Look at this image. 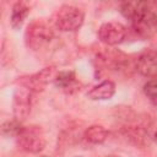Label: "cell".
Listing matches in <instances>:
<instances>
[{"label": "cell", "instance_id": "5", "mask_svg": "<svg viewBox=\"0 0 157 157\" xmlns=\"http://www.w3.org/2000/svg\"><path fill=\"white\" fill-rule=\"evenodd\" d=\"M56 69L54 66H48L40 70L37 74L23 76L18 80V83L26 88H28L32 92H40L44 90V87L50 82L55 80L56 76Z\"/></svg>", "mask_w": 157, "mask_h": 157}, {"label": "cell", "instance_id": "9", "mask_svg": "<svg viewBox=\"0 0 157 157\" xmlns=\"http://www.w3.org/2000/svg\"><path fill=\"white\" fill-rule=\"evenodd\" d=\"M115 93V83L110 80H104L96 85L87 92V97L92 101H105L110 99Z\"/></svg>", "mask_w": 157, "mask_h": 157}, {"label": "cell", "instance_id": "15", "mask_svg": "<svg viewBox=\"0 0 157 157\" xmlns=\"http://www.w3.org/2000/svg\"><path fill=\"white\" fill-rule=\"evenodd\" d=\"M105 157H120V156H117V155H109V156H105Z\"/></svg>", "mask_w": 157, "mask_h": 157}, {"label": "cell", "instance_id": "2", "mask_svg": "<svg viewBox=\"0 0 157 157\" xmlns=\"http://www.w3.org/2000/svg\"><path fill=\"white\" fill-rule=\"evenodd\" d=\"M17 146L29 153H39L45 147V137L40 126L28 125L22 126L21 131L16 136Z\"/></svg>", "mask_w": 157, "mask_h": 157}, {"label": "cell", "instance_id": "11", "mask_svg": "<svg viewBox=\"0 0 157 157\" xmlns=\"http://www.w3.org/2000/svg\"><path fill=\"white\" fill-rule=\"evenodd\" d=\"M29 13V7L26 2L23 1H17L13 4L12 10H11V16H10V25L12 28L17 29L22 26L23 21Z\"/></svg>", "mask_w": 157, "mask_h": 157}, {"label": "cell", "instance_id": "10", "mask_svg": "<svg viewBox=\"0 0 157 157\" xmlns=\"http://www.w3.org/2000/svg\"><path fill=\"white\" fill-rule=\"evenodd\" d=\"M54 83L56 87L61 88L67 93H72L80 90V83L76 80V76L72 71H60L56 74Z\"/></svg>", "mask_w": 157, "mask_h": 157}, {"label": "cell", "instance_id": "13", "mask_svg": "<svg viewBox=\"0 0 157 157\" xmlns=\"http://www.w3.org/2000/svg\"><path fill=\"white\" fill-rule=\"evenodd\" d=\"M21 129L22 125L17 120H7L1 125V134L5 136H17Z\"/></svg>", "mask_w": 157, "mask_h": 157}, {"label": "cell", "instance_id": "1", "mask_svg": "<svg viewBox=\"0 0 157 157\" xmlns=\"http://www.w3.org/2000/svg\"><path fill=\"white\" fill-rule=\"evenodd\" d=\"M121 15L129 20L132 29L142 38L157 32V7L147 1H125L120 5Z\"/></svg>", "mask_w": 157, "mask_h": 157}, {"label": "cell", "instance_id": "6", "mask_svg": "<svg viewBox=\"0 0 157 157\" xmlns=\"http://www.w3.org/2000/svg\"><path fill=\"white\" fill-rule=\"evenodd\" d=\"M32 91L28 88L21 86L15 91L13 101H12V110H13V118L18 123H23L29 113L32 107Z\"/></svg>", "mask_w": 157, "mask_h": 157}, {"label": "cell", "instance_id": "12", "mask_svg": "<svg viewBox=\"0 0 157 157\" xmlns=\"http://www.w3.org/2000/svg\"><path fill=\"white\" fill-rule=\"evenodd\" d=\"M108 137V131L102 125H91L83 132V139L92 145L103 144Z\"/></svg>", "mask_w": 157, "mask_h": 157}, {"label": "cell", "instance_id": "16", "mask_svg": "<svg viewBox=\"0 0 157 157\" xmlns=\"http://www.w3.org/2000/svg\"><path fill=\"white\" fill-rule=\"evenodd\" d=\"M40 157H48V156H40Z\"/></svg>", "mask_w": 157, "mask_h": 157}, {"label": "cell", "instance_id": "8", "mask_svg": "<svg viewBox=\"0 0 157 157\" xmlns=\"http://www.w3.org/2000/svg\"><path fill=\"white\" fill-rule=\"evenodd\" d=\"M136 69L141 75L151 80H157V53L146 52L141 54L137 58Z\"/></svg>", "mask_w": 157, "mask_h": 157}, {"label": "cell", "instance_id": "14", "mask_svg": "<svg viewBox=\"0 0 157 157\" xmlns=\"http://www.w3.org/2000/svg\"><path fill=\"white\" fill-rule=\"evenodd\" d=\"M144 93L151 103L157 105V80H148L144 85Z\"/></svg>", "mask_w": 157, "mask_h": 157}, {"label": "cell", "instance_id": "3", "mask_svg": "<svg viewBox=\"0 0 157 157\" xmlns=\"http://www.w3.org/2000/svg\"><path fill=\"white\" fill-rule=\"evenodd\" d=\"M53 29L47 22L42 20H36L31 22L25 32L26 45L32 50H39L40 48L47 45L53 39Z\"/></svg>", "mask_w": 157, "mask_h": 157}, {"label": "cell", "instance_id": "7", "mask_svg": "<svg viewBox=\"0 0 157 157\" xmlns=\"http://www.w3.org/2000/svg\"><path fill=\"white\" fill-rule=\"evenodd\" d=\"M126 37V28L120 22H105L98 29V38L107 45H117Z\"/></svg>", "mask_w": 157, "mask_h": 157}, {"label": "cell", "instance_id": "4", "mask_svg": "<svg viewBox=\"0 0 157 157\" xmlns=\"http://www.w3.org/2000/svg\"><path fill=\"white\" fill-rule=\"evenodd\" d=\"M85 20V15L82 10L72 5L61 6L54 17V22L58 29L63 32H74L78 29Z\"/></svg>", "mask_w": 157, "mask_h": 157}]
</instances>
